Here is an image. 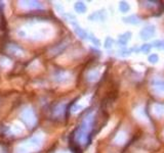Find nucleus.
Instances as JSON below:
<instances>
[{
  "label": "nucleus",
  "instance_id": "1",
  "mask_svg": "<svg viewBox=\"0 0 164 153\" xmlns=\"http://www.w3.org/2000/svg\"><path fill=\"white\" fill-rule=\"evenodd\" d=\"M43 144V137L40 135L33 136L20 144L16 148V153H33L40 150Z\"/></svg>",
  "mask_w": 164,
  "mask_h": 153
},
{
  "label": "nucleus",
  "instance_id": "2",
  "mask_svg": "<svg viewBox=\"0 0 164 153\" xmlns=\"http://www.w3.org/2000/svg\"><path fill=\"white\" fill-rule=\"evenodd\" d=\"M21 119L29 129H33L36 126V124H37V116H36L33 108L30 107V106L22 110Z\"/></svg>",
  "mask_w": 164,
  "mask_h": 153
},
{
  "label": "nucleus",
  "instance_id": "3",
  "mask_svg": "<svg viewBox=\"0 0 164 153\" xmlns=\"http://www.w3.org/2000/svg\"><path fill=\"white\" fill-rule=\"evenodd\" d=\"M155 32H156L155 26H154V25H149V26H146L145 28H143L142 30H140V38H142L143 40L147 41V40H149V39H151V38L154 37Z\"/></svg>",
  "mask_w": 164,
  "mask_h": 153
},
{
  "label": "nucleus",
  "instance_id": "4",
  "mask_svg": "<svg viewBox=\"0 0 164 153\" xmlns=\"http://www.w3.org/2000/svg\"><path fill=\"white\" fill-rule=\"evenodd\" d=\"M20 6L27 9H37L42 8V3L39 1H20Z\"/></svg>",
  "mask_w": 164,
  "mask_h": 153
},
{
  "label": "nucleus",
  "instance_id": "5",
  "mask_svg": "<svg viewBox=\"0 0 164 153\" xmlns=\"http://www.w3.org/2000/svg\"><path fill=\"white\" fill-rule=\"evenodd\" d=\"M72 26H73V28H74V32H75V34L78 36L79 38H81L83 40H86V39H88V33L85 31L84 29H82L81 27H80L78 24H77L76 22H73L71 23Z\"/></svg>",
  "mask_w": 164,
  "mask_h": 153
},
{
  "label": "nucleus",
  "instance_id": "6",
  "mask_svg": "<svg viewBox=\"0 0 164 153\" xmlns=\"http://www.w3.org/2000/svg\"><path fill=\"white\" fill-rule=\"evenodd\" d=\"M106 18H107V13H106L105 9H101V10H99V11L93 12L92 14H90L88 16V19L90 21H101V22L105 21Z\"/></svg>",
  "mask_w": 164,
  "mask_h": 153
},
{
  "label": "nucleus",
  "instance_id": "7",
  "mask_svg": "<svg viewBox=\"0 0 164 153\" xmlns=\"http://www.w3.org/2000/svg\"><path fill=\"white\" fill-rule=\"evenodd\" d=\"M153 90L156 94L158 95H164V81H159V80H155L152 83Z\"/></svg>",
  "mask_w": 164,
  "mask_h": 153
},
{
  "label": "nucleus",
  "instance_id": "8",
  "mask_svg": "<svg viewBox=\"0 0 164 153\" xmlns=\"http://www.w3.org/2000/svg\"><path fill=\"white\" fill-rule=\"evenodd\" d=\"M153 114L159 118H164V103H157L153 106Z\"/></svg>",
  "mask_w": 164,
  "mask_h": 153
},
{
  "label": "nucleus",
  "instance_id": "9",
  "mask_svg": "<svg viewBox=\"0 0 164 153\" xmlns=\"http://www.w3.org/2000/svg\"><path fill=\"white\" fill-rule=\"evenodd\" d=\"M65 110H66V104L65 103H60V104H58L55 108H53L52 114L53 116H55V118H60V116H62L64 114Z\"/></svg>",
  "mask_w": 164,
  "mask_h": 153
},
{
  "label": "nucleus",
  "instance_id": "10",
  "mask_svg": "<svg viewBox=\"0 0 164 153\" xmlns=\"http://www.w3.org/2000/svg\"><path fill=\"white\" fill-rule=\"evenodd\" d=\"M122 21L124 23H126V24H129V25H139L140 23V19L139 18L138 15L131 14V15H128V16L123 18Z\"/></svg>",
  "mask_w": 164,
  "mask_h": 153
},
{
  "label": "nucleus",
  "instance_id": "11",
  "mask_svg": "<svg viewBox=\"0 0 164 153\" xmlns=\"http://www.w3.org/2000/svg\"><path fill=\"white\" fill-rule=\"evenodd\" d=\"M130 37H131V33L130 32H126V33H124V34H121L119 36L118 44L120 46H123V47H124V46L127 44V42L129 41Z\"/></svg>",
  "mask_w": 164,
  "mask_h": 153
},
{
  "label": "nucleus",
  "instance_id": "12",
  "mask_svg": "<svg viewBox=\"0 0 164 153\" xmlns=\"http://www.w3.org/2000/svg\"><path fill=\"white\" fill-rule=\"evenodd\" d=\"M68 79H69L68 74H67L66 72H64V71L56 72L55 75V80L56 82H59V83H65L66 80H68Z\"/></svg>",
  "mask_w": 164,
  "mask_h": 153
},
{
  "label": "nucleus",
  "instance_id": "13",
  "mask_svg": "<svg viewBox=\"0 0 164 153\" xmlns=\"http://www.w3.org/2000/svg\"><path fill=\"white\" fill-rule=\"evenodd\" d=\"M74 9H75V11L78 13H84L87 10V7H86V5L84 4V2L77 1L74 4Z\"/></svg>",
  "mask_w": 164,
  "mask_h": 153
},
{
  "label": "nucleus",
  "instance_id": "14",
  "mask_svg": "<svg viewBox=\"0 0 164 153\" xmlns=\"http://www.w3.org/2000/svg\"><path fill=\"white\" fill-rule=\"evenodd\" d=\"M99 76H100L99 71H96V69H92V71L88 72L87 76H86V80H87L88 82H95L96 80L99 79Z\"/></svg>",
  "mask_w": 164,
  "mask_h": 153
},
{
  "label": "nucleus",
  "instance_id": "15",
  "mask_svg": "<svg viewBox=\"0 0 164 153\" xmlns=\"http://www.w3.org/2000/svg\"><path fill=\"white\" fill-rule=\"evenodd\" d=\"M130 9V6L129 4L127 3L126 1H120L119 3V10L121 11L122 13H126L128 12Z\"/></svg>",
  "mask_w": 164,
  "mask_h": 153
},
{
  "label": "nucleus",
  "instance_id": "16",
  "mask_svg": "<svg viewBox=\"0 0 164 153\" xmlns=\"http://www.w3.org/2000/svg\"><path fill=\"white\" fill-rule=\"evenodd\" d=\"M88 40H90L92 44L96 46V47H100V46H101V41H100L93 34H88Z\"/></svg>",
  "mask_w": 164,
  "mask_h": 153
},
{
  "label": "nucleus",
  "instance_id": "17",
  "mask_svg": "<svg viewBox=\"0 0 164 153\" xmlns=\"http://www.w3.org/2000/svg\"><path fill=\"white\" fill-rule=\"evenodd\" d=\"M114 45V40L111 37H107L105 40V43H104V47L106 49H111Z\"/></svg>",
  "mask_w": 164,
  "mask_h": 153
},
{
  "label": "nucleus",
  "instance_id": "18",
  "mask_svg": "<svg viewBox=\"0 0 164 153\" xmlns=\"http://www.w3.org/2000/svg\"><path fill=\"white\" fill-rule=\"evenodd\" d=\"M158 60H159V56L157 55V54H150L149 55V57H148V61L150 62V64H157L158 62Z\"/></svg>",
  "mask_w": 164,
  "mask_h": 153
},
{
  "label": "nucleus",
  "instance_id": "19",
  "mask_svg": "<svg viewBox=\"0 0 164 153\" xmlns=\"http://www.w3.org/2000/svg\"><path fill=\"white\" fill-rule=\"evenodd\" d=\"M151 49H152V44H144L140 46V48L139 49L140 51H142V52H145V53H149L150 51H151Z\"/></svg>",
  "mask_w": 164,
  "mask_h": 153
},
{
  "label": "nucleus",
  "instance_id": "20",
  "mask_svg": "<svg viewBox=\"0 0 164 153\" xmlns=\"http://www.w3.org/2000/svg\"><path fill=\"white\" fill-rule=\"evenodd\" d=\"M64 18L66 19V21H68L70 23H73V22H76V18L75 15L71 14V13H64Z\"/></svg>",
  "mask_w": 164,
  "mask_h": 153
},
{
  "label": "nucleus",
  "instance_id": "21",
  "mask_svg": "<svg viewBox=\"0 0 164 153\" xmlns=\"http://www.w3.org/2000/svg\"><path fill=\"white\" fill-rule=\"evenodd\" d=\"M130 52H131V50H128V49H126V48H123L118 53H119V56H122V57H126V56H128L130 54Z\"/></svg>",
  "mask_w": 164,
  "mask_h": 153
},
{
  "label": "nucleus",
  "instance_id": "22",
  "mask_svg": "<svg viewBox=\"0 0 164 153\" xmlns=\"http://www.w3.org/2000/svg\"><path fill=\"white\" fill-rule=\"evenodd\" d=\"M163 44H164V42L163 41H160V40H157V41H155L152 44V46H154V47H156V48H158V49H161L163 47Z\"/></svg>",
  "mask_w": 164,
  "mask_h": 153
},
{
  "label": "nucleus",
  "instance_id": "23",
  "mask_svg": "<svg viewBox=\"0 0 164 153\" xmlns=\"http://www.w3.org/2000/svg\"><path fill=\"white\" fill-rule=\"evenodd\" d=\"M143 3H146V7H148V8H150V7H152V6H155L157 3H158V1H142Z\"/></svg>",
  "mask_w": 164,
  "mask_h": 153
},
{
  "label": "nucleus",
  "instance_id": "24",
  "mask_svg": "<svg viewBox=\"0 0 164 153\" xmlns=\"http://www.w3.org/2000/svg\"><path fill=\"white\" fill-rule=\"evenodd\" d=\"M55 8L58 9L60 13H63V14H64V13H65V12H64V7H63V6L59 5V4H55Z\"/></svg>",
  "mask_w": 164,
  "mask_h": 153
},
{
  "label": "nucleus",
  "instance_id": "25",
  "mask_svg": "<svg viewBox=\"0 0 164 153\" xmlns=\"http://www.w3.org/2000/svg\"><path fill=\"white\" fill-rule=\"evenodd\" d=\"M72 135H73V138L75 139V137H74V134H72ZM89 142H90V141H89ZM89 142H88V143H85V144H83V145H87V144H89ZM78 143H79V142H78ZM80 144H81V143H80Z\"/></svg>",
  "mask_w": 164,
  "mask_h": 153
},
{
  "label": "nucleus",
  "instance_id": "26",
  "mask_svg": "<svg viewBox=\"0 0 164 153\" xmlns=\"http://www.w3.org/2000/svg\"><path fill=\"white\" fill-rule=\"evenodd\" d=\"M162 48H163V49H164V44H163V47H162Z\"/></svg>",
  "mask_w": 164,
  "mask_h": 153
},
{
  "label": "nucleus",
  "instance_id": "27",
  "mask_svg": "<svg viewBox=\"0 0 164 153\" xmlns=\"http://www.w3.org/2000/svg\"><path fill=\"white\" fill-rule=\"evenodd\" d=\"M61 153H65V152H61Z\"/></svg>",
  "mask_w": 164,
  "mask_h": 153
}]
</instances>
